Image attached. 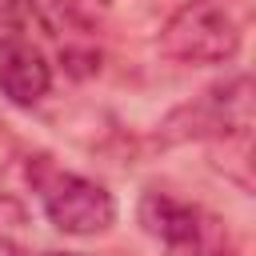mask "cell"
I'll use <instances>...</instances> for the list:
<instances>
[{
	"label": "cell",
	"mask_w": 256,
	"mask_h": 256,
	"mask_svg": "<svg viewBox=\"0 0 256 256\" xmlns=\"http://www.w3.org/2000/svg\"><path fill=\"white\" fill-rule=\"evenodd\" d=\"M244 24L232 0H184L160 28V56L176 64H228L240 52Z\"/></svg>",
	"instance_id": "obj_1"
},
{
	"label": "cell",
	"mask_w": 256,
	"mask_h": 256,
	"mask_svg": "<svg viewBox=\"0 0 256 256\" xmlns=\"http://www.w3.org/2000/svg\"><path fill=\"white\" fill-rule=\"evenodd\" d=\"M140 224L164 248V256H236L228 224L204 204L176 200L168 192H144Z\"/></svg>",
	"instance_id": "obj_2"
},
{
	"label": "cell",
	"mask_w": 256,
	"mask_h": 256,
	"mask_svg": "<svg viewBox=\"0 0 256 256\" xmlns=\"http://www.w3.org/2000/svg\"><path fill=\"white\" fill-rule=\"evenodd\" d=\"M36 172L32 184L40 192V208L48 216V224L64 236H96L108 232L116 224V200L104 184L80 176V172H64L56 164H48V156H36Z\"/></svg>",
	"instance_id": "obj_3"
},
{
	"label": "cell",
	"mask_w": 256,
	"mask_h": 256,
	"mask_svg": "<svg viewBox=\"0 0 256 256\" xmlns=\"http://www.w3.org/2000/svg\"><path fill=\"white\" fill-rule=\"evenodd\" d=\"M172 120H184L188 128H176L172 136H212V140H232V144H248V128H252V80L240 72L228 84L208 88L196 104L180 108Z\"/></svg>",
	"instance_id": "obj_4"
},
{
	"label": "cell",
	"mask_w": 256,
	"mask_h": 256,
	"mask_svg": "<svg viewBox=\"0 0 256 256\" xmlns=\"http://www.w3.org/2000/svg\"><path fill=\"white\" fill-rule=\"evenodd\" d=\"M32 32L36 28L0 32V92L20 108L40 104L52 88V64Z\"/></svg>",
	"instance_id": "obj_5"
},
{
	"label": "cell",
	"mask_w": 256,
	"mask_h": 256,
	"mask_svg": "<svg viewBox=\"0 0 256 256\" xmlns=\"http://www.w3.org/2000/svg\"><path fill=\"white\" fill-rule=\"evenodd\" d=\"M44 256H80V252H44Z\"/></svg>",
	"instance_id": "obj_6"
},
{
	"label": "cell",
	"mask_w": 256,
	"mask_h": 256,
	"mask_svg": "<svg viewBox=\"0 0 256 256\" xmlns=\"http://www.w3.org/2000/svg\"><path fill=\"white\" fill-rule=\"evenodd\" d=\"M0 256H12V248H8V244H0Z\"/></svg>",
	"instance_id": "obj_7"
},
{
	"label": "cell",
	"mask_w": 256,
	"mask_h": 256,
	"mask_svg": "<svg viewBox=\"0 0 256 256\" xmlns=\"http://www.w3.org/2000/svg\"><path fill=\"white\" fill-rule=\"evenodd\" d=\"M4 140H8V136H4V132H0V144H4ZM0 164H4V156H0Z\"/></svg>",
	"instance_id": "obj_8"
}]
</instances>
